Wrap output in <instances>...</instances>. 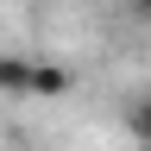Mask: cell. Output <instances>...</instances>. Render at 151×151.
<instances>
[{
	"mask_svg": "<svg viewBox=\"0 0 151 151\" xmlns=\"http://www.w3.org/2000/svg\"><path fill=\"white\" fill-rule=\"evenodd\" d=\"M25 94H32V101H57V94H69V69H63V63H44V57H32Z\"/></svg>",
	"mask_w": 151,
	"mask_h": 151,
	"instance_id": "1",
	"label": "cell"
},
{
	"mask_svg": "<svg viewBox=\"0 0 151 151\" xmlns=\"http://www.w3.org/2000/svg\"><path fill=\"white\" fill-rule=\"evenodd\" d=\"M126 132H132V145H139V151H151V88L126 101Z\"/></svg>",
	"mask_w": 151,
	"mask_h": 151,
	"instance_id": "2",
	"label": "cell"
},
{
	"mask_svg": "<svg viewBox=\"0 0 151 151\" xmlns=\"http://www.w3.org/2000/svg\"><path fill=\"white\" fill-rule=\"evenodd\" d=\"M25 76H32V57L0 50V94H25Z\"/></svg>",
	"mask_w": 151,
	"mask_h": 151,
	"instance_id": "3",
	"label": "cell"
},
{
	"mask_svg": "<svg viewBox=\"0 0 151 151\" xmlns=\"http://www.w3.org/2000/svg\"><path fill=\"white\" fill-rule=\"evenodd\" d=\"M145 13H151V0H145Z\"/></svg>",
	"mask_w": 151,
	"mask_h": 151,
	"instance_id": "4",
	"label": "cell"
}]
</instances>
